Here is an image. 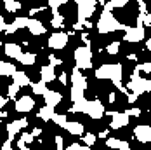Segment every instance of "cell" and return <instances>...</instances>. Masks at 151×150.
I'll use <instances>...</instances> for the list:
<instances>
[{"label":"cell","instance_id":"cell-1","mask_svg":"<svg viewBox=\"0 0 151 150\" xmlns=\"http://www.w3.org/2000/svg\"><path fill=\"white\" fill-rule=\"evenodd\" d=\"M96 79H108V80H111L122 92H125V94H129V91L127 87H123V84H122V75H123V68H122V65H113V63H108V65H103V66H99L97 70H96Z\"/></svg>","mask_w":151,"mask_h":150},{"label":"cell","instance_id":"cell-2","mask_svg":"<svg viewBox=\"0 0 151 150\" xmlns=\"http://www.w3.org/2000/svg\"><path fill=\"white\" fill-rule=\"evenodd\" d=\"M97 31L99 33H111V31H116V30H127V25H122L120 21L115 17V16L111 14V12H101V17H99V21H97Z\"/></svg>","mask_w":151,"mask_h":150},{"label":"cell","instance_id":"cell-3","mask_svg":"<svg viewBox=\"0 0 151 150\" xmlns=\"http://www.w3.org/2000/svg\"><path fill=\"white\" fill-rule=\"evenodd\" d=\"M127 87L130 89L132 94H136V96H141L144 92H151V79H142L139 75V68L136 66L134 74L130 75V82L127 84Z\"/></svg>","mask_w":151,"mask_h":150},{"label":"cell","instance_id":"cell-4","mask_svg":"<svg viewBox=\"0 0 151 150\" xmlns=\"http://www.w3.org/2000/svg\"><path fill=\"white\" fill-rule=\"evenodd\" d=\"M96 5H97L96 0H76V16H78L76 23L83 25L85 21H89V17L96 11Z\"/></svg>","mask_w":151,"mask_h":150},{"label":"cell","instance_id":"cell-5","mask_svg":"<svg viewBox=\"0 0 151 150\" xmlns=\"http://www.w3.org/2000/svg\"><path fill=\"white\" fill-rule=\"evenodd\" d=\"M75 63L78 70H89L92 66V51L87 45H80L75 49Z\"/></svg>","mask_w":151,"mask_h":150},{"label":"cell","instance_id":"cell-6","mask_svg":"<svg viewBox=\"0 0 151 150\" xmlns=\"http://www.w3.org/2000/svg\"><path fill=\"white\" fill-rule=\"evenodd\" d=\"M68 40H70V35L64 33V31H54L50 37H49V42L47 45L50 49H56V51H61L68 45Z\"/></svg>","mask_w":151,"mask_h":150},{"label":"cell","instance_id":"cell-7","mask_svg":"<svg viewBox=\"0 0 151 150\" xmlns=\"http://www.w3.org/2000/svg\"><path fill=\"white\" fill-rule=\"evenodd\" d=\"M85 114L94 120H99L104 115V105L99 101V100H92L87 101V108H85Z\"/></svg>","mask_w":151,"mask_h":150},{"label":"cell","instance_id":"cell-8","mask_svg":"<svg viewBox=\"0 0 151 150\" xmlns=\"http://www.w3.org/2000/svg\"><path fill=\"white\" fill-rule=\"evenodd\" d=\"M108 115H111V122H109L111 129H122V127H125L129 124V119H130L125 112H109Z\"/></svg>","mask_w":151,"mask_h":150},{"label":"cell","instance_id":"cell-9","mask_svg":"<svg viewBox=\"0 0 151 150\" xmlns=\"http://www.w3.org/2000/svg\"><path fill=\"white\" fill-rule=\"evenodd\" d=\"M144 35H146V30L144 28H139V26H127V30H125V40L127 42H141V40H144Z\"/></svg>","mask_w":151,"mask_h":150},{"label":"cell","instance_id":"cell-10","mask_svg":"<svg viewBox=\"0 0 151 150\" xmlns=\"http://www.w3.org/2000/svg\"><path fill=\"white\" fill-rule=\"evenodd\" d=\"M26 126H28V119H17V120H14V122H9L7 127H5V129H7V136H9L7 140L12 141V138H14L17 133H21Z\"/></svg>","mask_w":151,"mask_h":150},{"label":"cell","instance_id":"cell-11","mask_svg":"<svg viewBox=\"0 0 151 150\" xmlns=\"http://www.w3.org/2000/svg\"><path fill=\"white\" fill-rule=\"evenodd\" d=\"M134 138L141 143H151V127L146 124H139L134 127Z\"/></svg>","mask_w":151,"mask_h":150},{"label":"cell","instance_id":"cell-12","mask_svg":"<svg viewBox=\"0 0 151 150\" xmlns=\"http://www.w3.org/2000/svg\"><path fill=\"white\" fill-rule=\"evenodd\" d=\"M33 106H35V100L31 96H21V98L16 100L14 108L17 112H21V114H28V112L33 110Z\"/></svg>","mask_w":151,"mask_h":150},{"label":"cell","instance_id":"cell-13","mask_svg":"<svg viewBox=\"0 0 151 150\" xmlns=\"http://www.w3.org/2000/svg\"><path fill=\"white\" fill-rule=\"evenodd\" d=\"M71 86L73 87H78V89H82V91L87 89V79L82 75V72L76 66L73 68V74H71Z\"/></svg>","mask_w":151,"mask_h":150},{"label":"cell","instance_id":"cell-14","mask_svg":"<svg viewBox=\"0 0 151 150\" xmlns=\"http://www.w3.org/2000/svg\"><path fill=\"white\" fill-rule=\"evenodd\" d=\"M44 100H45V105L47 106L56 108V106L63 101V96H61V92H58V91H49V89H47V92L44 94Z\"/></svg>","mask_w":151,"mask_h":150},{"label":"cell","instance_id":"cell-15","mask_svg":"<svg viewBox=\"0 0 151 150\" xmlns=\"http://www.w3.org/2000/svg\"><path fill=\"white\" fill-rule=\"evenodd\" d=\"M28 31H30L31 35H35V37H40V35H44L45 33V26L38 21V19H35V17H30V21H28Z\"/></svg>","mask_w":151,"mask_h":150},{"label":"cell","instance_id":"cell-16","mask_svg":"<svg viewBox=\"0 0 151 150\" xmlns=\"http://www.w3.org/2000/svg\"><path fill=\"white\" fill-rule=\"evenodd\" d=\"M56 70L50 66V65H45V66H42L40 68V79H42V82H45V84H49V82H52V80H56Z\"/></svg>","mask_w":151,"mask_h":150},{"label":"cell","instance_id":"cell-17","mask_svg":"<svg viewBox=\"0 0 151 150\" xmlns=\"http://www.w3.org/2000/svg\"><path fill=\"white\" fill-rule=\"evenodd\" d=\"M106 147L108 149H118V150H130V145L125 140H118V138H108Z\"/></svg>","mask_w":151,"mask_h":150},{"label":"cell","instance_id":"cell-18","mask_svg":"<svg viewBox=\"0 0 151 150\" xmlns=\"http://www.w3.org/2000/svg\"><path fill=\"white\" fill-rule=\"evenodd\" d=\"M4 52H5L9 58H14V60H17V58L23 54V51H21V45L14 44V42H9V44H5V47H4Z\"/></svg>","mask_w":151,"mask_h":150},{"label":"cell","instance_id":"cell-19","mask_svg":"<svg viewBox=\"0 0 151 150\" xmlns=\"http://www.w3.org/2000/svg\"><path fill=\"white\" fill-rule=\"evenodd\" d=\"M63 129H66L70 135H76V136H83V124L82 122H66V126L63 127Z\"/></svg>","mask_w":151,"mask_h":150},{"label":"cell","instance_id":"cell-20","mask_svg":"<svg viewBox=\"0 0 151 150\" xmlns=\"http://www.w3.org/2000/svg\"><path fill=\"white\" fill-rule=\"evenodd\" d=\"M12 80H14L16 86H19V87H26V86L31 84L30 77L24 74V72H16V74L12 75Z\"/></svg>","mask_w":151,"mask_h":150},{"label":"cell","instance_id":"cell-21","mask_svg":"<svg viewBox=\"0 0 151 150\" xmlns=\"http://www.w3.org/2000/svg\"><path fill=\"white\" fill-rule=\"evenodd\" d=\"M129 2L127 0H111V2H103V11L104 12H111L113 9H122V7H125Z\"/></svg>","mask_w":151,"mask_h":150},{"label":"cell","instance_id":"cell-22","mask_svg":"<svg viewBox=\"0 0 151 150\" xmlns=\"http://www.w3.org/2000/svg\"><path fill=\"white\" fill-rule=\"evenodd\" d=\"M17 70L12 63H7V61H0V77H12Z\"/></svg>","mask_w":151,"mask_h":150},{"label":"cell","instance_id":"cell-23","mask_svg":"<svg viewBox=\"0 0 151 150\" xmlns=\"http://www.w3.org/2000/svg\"><path fill=\"white\" fill-rule=\"evenodd\" d=\"M56 115V112H54V108L52 106H42L40 110H38V117L42 120H45V122H49V120H52V117Z\"/></svg>","mask_w":151,"mask_h":150},{"label":"cell","instance_id":"cell-24","mask_svg":"<svg viewBox=\"0 0 151 150\" xmlns=\"http://www.w3.org/2000/svg\"><path fill=\"white\" fill-rule=\"evenodd\" d=\"M17 61L21 63V65H26V66H30V65H35V61H37V56L33 54V52H23Z\"/></svg>","mask_w":151,"mask_h":150},{"label":"cell","instance_id":"cell-25","mask_svg":"<svg viewBox=\"0 0 151 150\" xmlns=\"http://www.w3.org/2000/svg\"><path fill=\"white\" fill-rule=\"evenodd\" d=\"M30 86H31V91H33L35 94L44 96V94L47 92V84L45 82H42V80H40V82H31Z\"/></svg>","mask_w":151,"mask_h":150},{"label":"cell","instance_id":"cell-26","mask_svg":"<svg viewBox=\"0 0 151 150\" xmlns=\"http://www.w3.org/2000/svg\"><path fill=\"white\" fill-rule=\"evenodd\" d=\"M21 5H23V4H19V2H16V0H5V2H4V9H5L7 12H17V11L21 9Z\"/></svg>","mask_w":151,"mask_h":150},{"label":"cell","instance_id":"cell-27","mask_svg":"<svg viewBox=\"0 0 151 150\" xmlns=\"http://www.w3.org/2000/svg\"><path fill=\"white\" fill-rule=\"evenodd\" d=\"M83 92H85V91H82V89H78V87H73V86H71V91H70V98H71V101H73V103L82 101V100L85 98Z\"/></svg>","mask_w":151,"mask_h":150},{"label":"cell","instance_id":"cell-28","mask_svg":"<svg viewBox=\"0 0 151 150\" xmlns=\"http://www.w3.org/2000/svg\"><path fill=\"white\" fill-rule=\"evenodd\" d=\"M50 25L54 26V28H61L63 25H64V17L59 14V11H56V12H52V19H50Z\"/></svg>","mask_w":151,"mask_h":150},{"label":"cell","instance_id":"cell-29","mask_svg":"<svg viewBox=\"0 0 151 150\" xmlns=\"http://www.w3.org/2000/svg\"><path fill=\"white\" fill-rule=\"evenodd\" d=\"M28 21H30V17L21 16V17H16L14 21H12V25H14L16 30H23V28H26V26H28Z\"/></svg>","mask_w":151,"mask_h":150},{"label":"cell","instance_id":"cell-30","mask_svg":"<svg viewBox=\"0 0 151 150\" xmlns=\"http://www.w3.org/2000/svg\"><path fill=\"white\" fill-rule=\"evenodd\" d=\"M87 101L89 100H82V101H78V103H73L71 106V112H80V114H85V108H87Z\"/></svg>","mask_w":151,"mask_h":150},{"label":"cell","instance_id":"cell-31","mask_svg":"<svg viewBox=\"0 0 151 150\" xmlns=\"http://www.w3.org/2000/svg\"><path fill=\"white\" fill-rule=\"evenodd\" d=\"M28 143H33V135L31 133H21L19 140H17V145H26L28 147Z\"/></svg>","mask_w":151,"mask_h":150},{"label":"cell","instance_id":"cell-32","mask_svg":"<svg viewBox=\"0 0 151 150\" xmlns=\"http://www.w3.org/2000/svg\"><path fill=\"white\" fill-rule=\"evenodd\" d=\"M52 122H54L56 126H59V127H64L66 122H68V119H66V115H63V114H56V115L52 117Z\"/></svg>","mask_w":151,"mask_h":150},{"label":"cell","instance_id":"cell-33","mask_svg":"<svg viewBox=\"0 0 151 150\" xmlns=\"http://www.w3.org/2000/svg\"><path fill=\"white\" fill-rule=\"evenodd\" d=\"M64 4H68V2H66V0H49V7H50L52 12L59 11V7H63Z\"/></svg>","mask_w":151,"mask_h":150},{"label":"cell","instance_id":"cell-34","mask_svg":"<svg viewBox=\"0 0 151 150\" xmlns=\"http://www.w3.org/2000/svg\"><path fill=\"white\" fill-rule=\"evenodd\" d=\"M83 143L87 145V147H92L94 143H96V140H97V135H94V133H87V135H83Z\"/></svg>","mask_w":151,"mask_h":150},{"label":"cell","instance_id":"cell-35","mask_svg":"<svg viewBox=\"0 0 151 150\" xmlns=\"http://www.w3.org/2000/svg\"><path fill=\"white\" fill-rule=\"evenodd\" d=\"M118 51H120V42H111V44L106 45L108 54H118Z\"/></svg>","mask_w":151,"mask_h":150},{"label":"cell","instance_id":"cell-36","mask_svg":"<svg viewBox=\"0 0 151 150\" xmlns=\"http://www.w3.org/2000/svg\"><path fill=\"white\" fill-rule=\"evenodd\" d=\"M19 89H21V87H19V86H16L14 82H12V84L7 87V94H9V98H16V94H17V91H19Z\"/></svg>","mask_w":151,"mask_h":150},{"label":"cell","instance_id":"cell-37","mask_svg":"<svg viewBox=\"0 0 151 150\" xmlns=\"http://www.w3.org/2000/svg\"><path fill=\"white\" fill-rule=\"evenodd\" d=\"M49 65H50L52 68H56V66L63 65V60H59V58H58V56H54V54H50V56H49Z\"/></svg>","mask_w":151,"mask_h":150},{"label":"cell","instance_id":"cell-38","mask_svg":"<svg viewBox=\"0 0 151 150\" xmlns=\"http://www.w3.org/2000/svg\"><path fill=\"white\" fill-rule=\"evenodd\" d=\"M125 114L129 117H139L141 115V108H129V110H125Z\"/></svg>","mask_w":151,"mask_h":150},{"label":"cell","instance_id":"cell-39","mask_svg":"<svg viewBox=\"0 0 151 150\" xmlns=\"http://www.w3.org/2000/svg\"><path fill=\"white\" fill-rule=\"evenodd\" d=\"M137 68H139V72L142 70V72H146V74H151V61H148V63H142V65H139Z\"/></svg>","mask_w":151,"mask_h":150},{"label":"cell","instance_id":"cell-40","mask_svg":"<svg viewBox=\"0 0 151 150\" xmlns=\"http://www.w3.org/2000/svg\"><path fill=\"white\" fill-rule=\"evenodd\" d=\"M56 149L58 150H64V140H63V136H56Z\"/></svg>","mask_w":151,"mask_h":150},{"label":"cell","instance_id":"cell-41","mask_svg":"<svg viewBox=\"0 0 151 150\" xmlns=\"http://www.w3.org/2000/svg\"><path fill=\"white\" fill-rule=\"evenodd\" d=\"M16 28H14V25H12V23H7V26H5V33H7V35H12V33H16Z\"/></svg>","mask_w":151,"mask_h":150},{"label":"cell","instance_id":"cell-42","mask_svg":"<svg viewBox=\"0 0 151 150\" xmlns=\"http://www.w3.org/2000/svg\"><path fill=\"white\" fill-rule=\"evenodd\" d=\"M137 4H139V14H148V12H146V4H144L142 0H139Z\"/></svg>","mask_w":151,"mask_h":150},{"label":"cell","instance_id":"cell-43","mask_svg":"<svg viewBox=\"0 0 151 150\" xmlns=\"http://www.w3.org/2000/svg\"><path fill=\"white\" fill-rule=\"evenodd\" d=\"M64 150H82V145L80 143H71L68 149H64Z\"/></svg>","mask_w":151,"mask_h":150},{"label":"cell","instance_id":"cell-44","mask_svg":"<svg viewBox=\"0 0 151 150\" xmlns=\"http://www.w3.org/2000/svg\"><path fill=\"white\" fill-rule=\"evenodd\" d=\"M5 26H7V23L4 21V16L0 12V31H5Z\"/></svg>","mask_w":151,"mask_h":150},{"label":"cell","instance_id":"cell-45","mask_svg":"<svg viewBox=\"0 0 151 150\" xmlns=\"http://www.w3.org/2000/svg\"><path fill=\"white\" fill-rule=\"evenodd\" d=\"M59 82L63 84V86H64V84L68 82V77H66V74H64V72H63V74L59 75Z\"/></svg>","mask_w":151,"mask_h":150},{"label":"cell","instance_id":"cell-46","mask_svg":"<svg viewBox=\"0 0 151 150\" xmlns=\"http://www.w3.org/2000/svg\"><path fill=\"white\" fill-rule=\"evenodd\" d=\"M127 100H129V103H134V101L137 100V96L132 94V92H129V94H127Z\"/></svg>","mask_w":151,"mask_h":150},{"label":"cell","instance_id":"cell-47","mask_svg":"<svg viewBox=\"0 0 151 150\" xmlns=\"http://www.w3.org/2000/svg\"><path fill=\"white\" fill-rule=\"evenodd\" d=\"M31 135H33V138H35V136H40V135H42V129H40V127H33Z\"/></svg>","mask_w":151,"mask_h":150},{"label":"cell","instance_id":"cell-48","mask_svg":"<svg viewBox=\"0 0 151 150\" xmlns=\"http://www.w3.org/2000/svg\"><path fill=\"white\" fill-rule=\"evenodd\" d=\"M144 25H146V26H151V12L146 14V17H144Z\"/></svg>","mask_w":151,"mask_h":150},{"label":"cell","instance_id":"cell-49","mask_svg":"<svg viewBox=\"0 0 151 150\" xmlns=\"http://www.w3.org/2000/svg\"><path fill=\"white\" fill-rule=\"evenodd\" d=\"M7 105V98H4V96H0V110L4 108V106Z\"/></svg>","mask_w":151,"mask_h":150},{"label":"cell","instance_id":"cell-50","mask_svg":"<svg viewBox=\"0 0 151 150\" xmlns=\"http://www.w3.org/2000/svg\"><path fill=\"white\" fill-rule=\"evenodd\" d=\"M2 150H11V141H9V140L2 145Z\"/></svg>","mask_w":151,"mask_h":150},{"label":"cell","instance_id":"cell-51","mask_svg":"<svg viewBox=\"0 0 151 150\" xmlns=\"http://www.w3.org/2000/svg\"><path fill=\"white\" fill-rule=\"evenodd\" d=\"M108 100H109V103H115V100H116V96H115V92H109V96H108Z\"/></svg>","mask_w":151,"mask_h":150},{"label":"cell","instance_id":"cell-52","mask_svg":"<svg viewBox=\"0 0 151 150\" xmlns=\"http://www.w3.org/2000/svg\"><path fill=\"white\" fill-rule=\"evenodd\" d=\"M99 138H106V136H108V129H104V131H101V133H99Z\"/></svg>","mask_w":151,"mask_h":150},{"label":"cell","instance_id":"cell-53","mask_svg":"<svg viewBox=\"0 0 151 150\" xmlns=\"http://www.w3.org/2000/svg\"><path fill=\"white\" fill-rule=\"evenodd\" d=\"M83 28H92V23L91 21H85V23H83Z\"/></svg>","mask_w":151,"mask_h":150},{"label":"cell","instance_id":"cell-54","mask_svg":"<svg viewBox=\"0 0 151 150\" xmlns=\"http://www.w3.org/2000/svg\"><path fill=\"white\" fill-rule=\"evenodd\" d=\"M146 49H148V51H151V39H148V40H146Z\"/></svg>","mask_w":151,"mask_h":150},{"label":"cell","instance_id":"cell-55","mask_svg":"<svg viewBox=\"0 0 151 150\" xmlns=\"http://www.w3.org/2000/svg\"><path fill=\"white\" fill-rule=\"evenodd\" d=\"M19 147V150H31L30 147H26V145H17Z\"/></svg>","mask_w":151,"mask_h":150},{"label":"cell","instance_id":"cell-56","mask_svg":"<svg viewBox=\"0 0 151 150\" xmlns=\"http://www.w3.org/2000/svg\"><path fill=\"white\" fill-rule=\"evenodd\" d=\"M82 150H92L91 147H87V145H83V147H82Z\"/></svg>","mask_w":151,"mask_h":150},{"label":"cell","instance_id":"cell-57","mask_svg":"<svg viewBox=\"0 0 151 150\" xmlns=\"http://www.w3.org/2000/svg\"><path fill=\"white\" fill-rule=\"evenodd\" d=\"M0 45H2V40H0Z\"/></svg>","mask_w":151,"mask_h":150}]
</instances>
